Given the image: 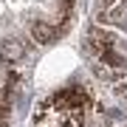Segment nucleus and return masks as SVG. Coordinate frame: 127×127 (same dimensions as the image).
Segmentation results:
<instances>
[{"label": "nucleus", "instance_id": "nucleus-3", "mask_svg": "<svg viewBox=\"0 0 127 127\" xmlns=\"http://www.w3.org/2000/svg\"><path fill=\"white\" fill-rule=\"evenodd\" d=\"M99 20L102 23H119V26H127V9H110V11H99Z\"/></svg>", "mask_w": 127, "mask_h": 127}, {"label": "nucleus", "instance_id": "nucleus-1", "mask_svg": "<svg viewBox=\"0 0 127 127\" xmlns=\"http://www.w3.org/2000/svg\"><path fill=\"white\" fill-rule=\"evenodd\" d=\"M23 57H26V45L17 40V37H6V40H0V59H3V62L17 65Z\"/></svg>", "mask_w": 127, "mask_h": 127}, {"label": "nucleus", "instance_id": "nucleus-2", "mask_svg": "<svg viewBox=\"0 0 127 127\" xmlns=\"http://www.w3.org/2000/svg\"><path fill=\"white\" fill-rule=\"evenodd\" d=\"M54 37H57V26L51 20H37L31 26V40H37V42H51Z\"/></svg>", "mask_w": 127, "mask_h": 127}]
</instances>
